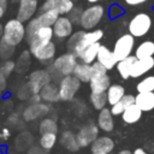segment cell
Returning a JSON list of instances; mask_svg holds the SVG:
<instances>
[{
  "label": "cell",
  "instance_id": "cell-1",
  "mask_svg": "<svg viewBox=\"0 0 154 154\" xmlns=\"http://www.w3.org/2000/svg\"><path fill=\"white\" fill-rule=\"evenodd\" d=\"M103 37V30L102 29H93V30H78L73 32L66 42V47L69 52H72L77 55L81 54V52L88 47L89 45H93L95 42H100Z\"/></svg>",
  "mask_w": 154,
  "mask_h": 154
},
{
  "label": "cell",
  "instance_id": "cell-2",
  "mask_svg": "<svg viewBox=\"0 0 154 154\" xmlns=\"http://www.w3.org/2000/svg\"><path fill=\"white\" fill-rule=\"evenodd\" d=\"M78 64V58L72 52H65L54 58V60L48 66V71L52 76V79H60L64 76L73 73L76 65Z\"/></svg>",
  "mask_w": 154,
  "mask_h": 154
},
{
  "label": "cell",
  "instance_id": "cell-3",
  "mask_svg": "<svg viewBox=\"0 0 154 154\" xmlns=\"http://www.w3.org/2000/svg\"><path fill=\"white\" fill-rule=\"evenodd\" d=\"M26 37L25 24L20 22L18 18H11L4 24V34L1 40L6 43L17 47L19 46Z\"/></svg>",
  "mask_w": 154,
  "mask_h": 154
},
{
  "label": "cell",
  "instance_id": "cell-4",
  "mask_svg": "<svg viewBox=\"0 0 154 154\" xmlns=\"http://www.w3.org/2000/svg\"><path fill=\"white\" fill-rule=\"evenodd\" d=\"M153 26V18L147 12H137L131 17L128 23V32L135 38L146 36Z\"/></svg>",
  "mask_w": 154,
  "mask_h": 154
},
{
  "label": "cell",
  "instance_id": "cell-5",
  "mask_svg": "<svg viewBox=\"0 0 154 154\" xmlns=\"http://www.w3.org/2000/svg\"><path fill=\"white\" fill-rule=\"evenodd\" d=\"M105 16V7L100 4H91L82 11L79 19V26L83 30H93L100 24Z\"/></svg>",
  "mask_w": 154,
  "mask_h": 154
},
{
  "label": "cell",
  "instance_id": "cell-6",
  "mask_svg": "<svg viewBox=\"0 0 154 154\" xmlns=\"http://www.w3.org/2000/svg\"><path fill=\"white\" fill-rule=\"evenodd\" d=\"M82 85V82L73 75L64 76L58 81V87H59V96L60 101H72L77 93L79 91Z\"/></svg>",
  "mask_w": 154,
  "mask_h": 154
},
{
  "label": "cell",
  "instance_id": "cell-7",
  "mask_svg": "<svg viewBox=\"0 0 154 154\" xmlns=\"http://www.w3.org/2000/svg\"><path fill=\"white\" fill-rule=\"evenodd\" d=\"M135 37L130 34V32H125V34H122L116 41H114V45H113V53L117 58V60H122V59H125L131 55V53L134 52L135 49Z\"/></svg>",
  "mask_w": 154,
  "mask_h": 154
},
{
  "label": "cell",
  "instance_id": "cell-8",
  "mask_svg": "<svg viewBox=\"0 0 154 154\" xmlns=\"http://www.w3.org/2000/svg\"><path fill=\"white\" fill-rule=\"evenodd\" d=\"M99 131H100V128L93 120H88L82 126H79L78 131L76 132V137H77V142L79 147L81 148L89 147L97 138Z\"/></svg>",
  "mask_w": 154,
  "mask_h": 154
},
{
  "label": "cell",
  "instance_id": "cell-9",
  "mask_svg": "<svg viewBox=\"0 0 154 154\" xmlns=\"http://www.w3.org/2000/svg\"><path fill=\"white\" fill-rule=\"evenodd\" d=\"M52 82V76L48 70L46 69H38L34 70L29 73L26 84L32 94H38L40 90L48 83Z\"/></svg>",
  "mask_w": 154,
  "mask_h": 154
},
{
  "label": "cell",
  "instance_id": "cell-10",
  "mask_svg": "<svg viewBox=\"0 0 154 154\" xmlns=\"http://www.w3.org/2000/svg\"><path fill=\"white\" fill-rule=\"evenodd\" d=\"M29 52L42 65H48L55 58V54H57V45L52 40L49 42H46V43L40 45L38 47H36V48H34L32 51H29Z\"/></svg>",
  "mask_w": 154,
  "mask_h": 154
},
{
  "label": "cell",
  "instance_id": "cell-11",
  "mask_svg": "<svg viewBox=\"0 0 154 154\" xmlns=\"http://www.w3.org/2000/svg\"><path fill=\"white\" fill-rule=\"evenodd\" d=\"M49 111H51L49 103H46L43 101L37 103H29L26 107L23 108L22 118L24 122H34L46 117L49 113Z\"/></svg>",
  "mask_w": 154,
  "mask_h": 154
},
{
  "label": "cell",
  "instance_id": "cell-12",
  "mask_svg": "<svg viewBox=\"0 0 154 154\" xmlns=\"http://www.w3.org/2000/svg\"><path fill=\"white\" fill-rule=\"evenodd\" d=\"M54 37L53 35V26H40L34 34L28 36L25 40L28 42L29 51H32L34 48L38 47L42 43L52 41Z\"/></svg>",
  "mask_w": 154,
  "mask_h": 154
},
{
  "label": "cell",
  "instance_id": "cell-13",
  "mask_svg": "<svg viewBox=\"0 0 154 154\" xmlns=\"http://www.w3.org/2000/svg\"><path fill=\"white\" fill-rule=\"evenodd\" d=\"M73 23L67 16H60L53 24V35L57 40L63 41L73 34Z\"/></svg>",
  "mask_w": 154,
  "mask_h": 154
},
{
  "label": "cell",
  "instance_id": "cell-14",
  "mask_svg": "<svg viewBox=\"0 0 154 154\" xmlns=\"http://www.w3.org/2000/svg\"><path fill=\"white\" fill-rule=\"evenodd\" d=\"M38 10V0H19L17 17L20 22L28 23L31 18L35 17Z\"/></svg>",
  "mask_w": 154,
  "mask_h": 154
},
{
  "label": "cell",
  "instance_id": "cell-15",
  "mask_svg": "<svg viewBox=\"0 0 154 154\" xmlns=\"http://www.w3.org/2000/svg\"><path fill=\"white\" fill-rule=\"evenodd\" d=\"M116 147L114 140L107 135L97 136V138L89 146L90 154H111Z\"/></svg>",
  "mask_w": 154,
  "mask_h": 154
},
{
  "label": "cell",
  "instance_id": "cell-16",
  "mask_svg": "<svg viewBox=\"0 0 154 154\" xmlns=\"http://www.w3.org/2000/svg\"><path fill=\"white\" fill-rule=\"evenodd\" d=\"M153 69H154V57L146 59H136V61L131 67V78L143 77Z\"/></svg>",
  "mask_w": 154,
  "mask_h": 154
},
{
  "label": "cell",
  "instance_id": "cell-17",
  "mask_svg": "<svg viewBox=\"0 0 154 154\" xmlns=\"http://www.w3.org/2000/svg\"><path fill=\"white\" fill-rule=\"evenodd\" d=\"M96 61H99L101 65H103L108 71H111L112 69H114L116 65H117V63H118V60H117L113 51L109 49L105 45H100L99 52H97V57H96Z\"/></svg>",
  "mask_w": 154,
  "mask_h": 154
},
{
  "label": "cell",
  "instance_id": "cell-18",
  "mask_svg": "<svg viewBox=\"0 0 154 154\" xmlns=\"http://www.w3.org/2000/svg\"><path fill=\"white\" fill-rule=\"evenodd\" d=\"M96 124L103 132H112L114 130V116L111 112V108H102L97 113Z\"/></svg>",
  "mask_w": 154,
  "mask_h": 154
},
{
  "label": "cell",
  "instance_id": "cell-19",
  "mask_svg": "<svg viewBox=\"0 0 154 154\" xmlns=\"http://www.w3.org/2000/svg\"><path fill=\"white\" fill-rule=\"evenodd\" d=\"M58 142L60 143V146L64 149H66L67 152H71V153H76V152H78L81 149V147H79V144L77 142L76 134L72 130H64V131H61Z\"/></svg>",
  "mask_w": 154,
  "mask_h": 154
},
{
  "label": "cell",
  "instance_id": "cell-20",
  "mask_svg": "<svg viewBox=\"0 0 154 154\" xmlns=\"http://www.w3.org/2000/svg\"><path fill=\"white\" fill-rule=\"evenodd\" d=\"M40 96L41 100L46 103H55L58 101H60V96H59V87L57 83H48L46 84L41 90H40Z\"/></svg>",
  "mask_w": 154,
  "mask_h": 154
},
{
  "label": "cell",
  "instance_id": "cell-21",
  "mask_svg": "<svg viewBox=\"0 0 154 154\" xmlns=\"http://www.w3.org/2000/svg\"><path fill=\"white\" fill-rule=\"evenodd\" d=\"M135 103L143 112L154 111V91L137 93V95H135Z\"/></svg>",
  "mask_w": 154,
  "mask_h": 154
},
{
  "label": "cell",
  "instance_id": "cell-22",
  "mask_svg": "<svg viewBox=\"0 0 154 154\" xmlns=\"http://www.w3.org/2000/svg\"><path fill=\"white\" fill-rule=\"evenodd\" d=\"M142 114H143V111L136 103H132L124 109L120 117H122L123 123L131 125V124H136L142 118Z\"/></svg>",
  "mask_w": 154,
  "mask_h": 154
},
{
  "label": "cell",
  "instance_id": "cell-23",
  "mask_svg": "<svg viewBox=\"0 0 154 154\" xmlns=\"http://www.w3.org/2000/svg\"><path fill=\"white\" fill-rule=\"evenodd\" d=\"M111 84H112L111 83V77L108 76V73L99 75V76H93L90 82H89L90 90L91 91H96V93L106 91Z\"/></svg>",
  "mask_w": 154,
  "mask_h": 154
},
{
  "label": "cell",
  "instance_id": "cell-24",
  "mask_svg": "<svg viewBox=\"0 0 154 154\" xmlns=\"http://www.w3.org/2000/svg\"><path fill=\"white\" fill-rule=\"evenodd\" d=\"M136 59L137 58L135 55H130V57L122 59L117 63L116 69H117V72L120 76V78H123V79L131 78V67H132L134 63L136 61Z\"/></svg>",
  "mask_w": 154,
  "mask_h": 154
},
{
  "label": "cell",
  "instance_id": "cell-25",
  "mask_svg": "<svg viewBox=\"0 0 154 154\" xmlns=\"http://www.w3.org/2000/svg\"><path fill=\"white\" fill-rule=\"evenodd\" d=\"M125 88L124 85L119 84V83H112L108 89L106 90V95H107V102L109 106H113L114 103L119 102L122 100V97L125 95Z\"/></svg>",
  "mask_w": 154,
  "mask_h": 154
},
{
  "label": "cell",
  "instance_id": "cell-26",
  "mask_svg": "<svg viewBox=\"0 0 154 154\" xmlns=\"http://www.w3.org/2000/svg\"><path fill=\"white\" fill-rule=\"evenodd\" d=\"M135 57L137 59H146V58H150L154 57V41L153 40H144L142 42H140L134 52Z\"/></svg>",
  "mask_w": 154,
  "mask_h": 154
},
{
  "label": "cell",
  "instance_id": "cell-27",
  "mask_svg": "<svg viewBox=\"0 0 154 154\" xmlns=\"http://www.w3.org/2000/svg\"><path fill=\"white\" fill-rule=\"evenodd\" d=\"M100 42H95L93 45H89L88 47H85L81 54L78 55V59L82 63L85 64H93L94 61H96V57H97V52H99V47H100Z\"/></svg>",
  "mask_w": 154,
  "mask_h": 154
},
{
  "label": "cell",
  "instance_id": "cell-28",
  "mask_svg": "<svg viewBox=\"0 0 154 154\" xmlns=\"http://www.w3.org/2000/svg\"><path fill=\"white\" fill-rule=\"evenodd\" d=\"M35 17H36V19L38 20V23L42 26H53V24L57 22V19L60 17V14H59L57 8H53V10L40 12Z\"/></svg>",
  "mask_w": 154,
  "mask_h": 154
},
{
  "label": "cell",
  "instance_id": "cell-29",
  "mask_svg": "<svg viewBox=\"0 0 154 154\" xmlns=\"http://www.w3.org/2000/svg\"><path fill=\"white\" fill-rule=\"evenodd\" d=\"M73 76H76L82 83H89L91 79V64L78 63L73 70Z\"/></svg>",
  "mask_w": 154,
  "mask_h": 154
},
{
  "label": "cell",
  "instance_id": "cell-30",
  "mask_svg": "<svg viewBox=\"0 0 154 154\" xmlns=\"http://www.w3.org/2000/svg\"><path fill=\"white\" fill-rule=\"evenodd\" d=\"M58 135L55 132H45V134H41L40 135V138H38V144L46 149L47 152H51L55 144L58 143Z\"/></svg>",
  "mask_w": 154,
  "mask_h": 154
},
{
  "label": "cell",
  "instance_id": "cell-31",
  "mask_svg": "<svg viewBox=\"0 0 154 154\" xmlns=\"http://www.w3.org/2000/svg\"><path fill=\"white\" fill-rule=\"evenodd\" d=\"M89 102H90V105L93 106L94 109H96V111H101L102 108L106 107V105H108L106 91H103V93L90 91V95H89Z\"/></svg>",
  "mask_w": 154,
  "mask_h": 154
},
{
  "label": "cell",
  "instance_id": "cell-32",
  "mask_svg": "<svg viewBox=\"0 0 154 154\" xmlns=\"http://www.w3.org/2000/svg\"><path fill=\"white\" fill-rule=\"evenodd\" d=\"M58 130H59V126H58V123H57L55 119H53L51 117L41 118V120L38 123V132H40V135L45 134V132H55V134H58Z\"/></svg>",
  "mask_w": 154,
  "mask_h": 154
},
{
  "label": "cell",
  "instance_id": "cell-33",
  "mask_svg": "<svg viewBox=\"0 0 154 154\" xmlns=\"http://www.w3.org/2000/svg\"><path fill=\"white\" fill-rule=\"evenodd\" d=\"M136 91H154V75H147L142 79H140V82L136 83Z\"/></svg>",
  "mask_w": 154,
  "mask_h": 154
},
{
  "label": "cell",
  "instance_id": "cell-34",
  "mask_svg": "<svg viewBox=\"0 0 154 154\" xmlns=\"http://www.w3.org/2000/svg\"><path fill=\"white\" fill-rule=\"evenodd\" d=\"M30 55L31 53L29 51H23L20 55L18 57L16 61V69L19 73H23V71H26L29 65H30Z\"/></svg>",
  "mask_w": 154,
  "mask_h": 154
},
{
  "label": "cell",
  "instance_id": "cell-35",
  "mask_svg": "<svg viewBox=\"0 0 154 154\" xmlns=\"http://www.w3.org/2000/svg\"><path fill=\"white\" fill-rule=\"evenodd\" d=\"M75 7L73 0H55V8L60 16H67Z\"/></svg>",
  "mask_w": 154,
  "mask_h": 154
},
{
  "label": "cell",
  "instance_id": "cell-36",
  "mask_svg": "<svg viewBox=\"0 0 154 154\" xmlns=\"http://www.w3.org/2000/svg\"><path fill=\"white\" fill-rule=\"evenodd\" d=\"M14 52H16V47L6 43L5 41H2L0 38V58L2 60L11 59V57L14 54Z\"/></svg>",
  "mask_w": 154,
  "mask_h": 154
},
{
  "label": "cell",
  "instance_id": "cell-37",
  "mask_svg": "<svg viewBox=\"0 0 154 154\" xmlns=\"http://www.w3.org/2000/svg\"><path fill=\"white\" fill-rule=\"evenodd\" d=\"M14 70H16V61L12 60V59L4 60V63L0 65V71H1L6 77H8Z\"/></svg>",
  "mask_w": 154,
  "mask_h": 154
},
{
  "label": "cell",
  "instance_id": "cell-38",
  "mask_svg": "<svg viewBox=\"0 0 154 154\" xmlns=\"http://www.w3.org/2000/svg\"><path fill=\"white\" fill-rule=\"evenodd\" d=\"M31 95H32V93L30 91V89H29L26 82L23 83V84L17 89V97H18L19 100H22V101L29 100V97H30Z\"/></svg>",
  "mask_w": 154,
  "mask_h": 154
},
{
  "label": "cell",
  "instance_id": "cell-39",
  "mask_svg": "<svg viewBox=\"0 0 154 154\" xmlns=\"http://www.w3.org/2000/svg\"><path fill=\"white\" fill-rule=\"evenodd\" d=\"M107 71L108 70L103 65H101L99 61H94L91 64V77L99 76V75H105V73H107Z\"/></svg>",
  "mask_w": 154,
  "mask_h": 154
},
{
  "label": "cell",
  "instance_id": "cell-40",
  "mask_svg": "<svg viewBox=\"0 0 154 154\" xmlns=\"http://www.w3.org/2000/svg\"><path fill=\"white\" fill-rule=\"evenodd\" d=\"M82 8L81 7H73L72 10H71V12L67 14V17L72 20V23L73 24H79V19H81V16H82Z\"/></svg>",
  "mask_w": 154,
  "mask_h": 154
},
{
  "label": "cell",
  "instance_id": "cell-41",
  "mask_svg": "<svg viewBox=\"0 0 154 154\" xmlns=\"http://www.w3.org/2000/svg\"><path fill=\"white\" fill-rule=\"evenodd\" d=\"M125 5L131 7L146 6V5H154V0H123Z\"/></svg>",
  "mask_w": 154,
  "mask_h": 154
},
{
  "label": "cell",
  "instance_id": "cell-42",
  "mask_svg": "<svg viewBox=\"0 0 154 154\" xmlns=\"http://www.w3.org/2000/svg\"><path fill=\"white\" fill-rule=\"evenodd\" d=\"M122 14H124V10L119 5H117V4L112 5L109 7V10H108V17L112 18V19H114L117 17H120Z\"/></svg>",
  "mask_w": 154,
  "mask_h": 154
},
{
  "label": "cell",
  "instance_id": "cell-43",
  "mask_svg": "<svg viewBox=\"0 0 154 154\" xmlns=\"http://www.w3.org/2000/svg\"><path fill=\"white\" fill-rule=\"evenodd\" d=\"M125 108H126V107L123 105V102L119 101V102L114 103L113 106H111V112H112L113 116H122V113L124 112Z\"/></svg>",
  "mask_w": 154,
  "mask_h": 154
},
{
  "label": "cell",
  "instance_id": "cell-44",
  "mask_svg": "<svg viewBox=\"0 0 154 154\" xmlns=\"http://www.w3.org/2000/svg\"><path fill=\"white\" fill-rule=\"evenodd\" d=\"M26 154H48V152L46 149H43L40 144H32L26 150Z\"/></svg>",
  "mask_w": 154,
  "mask_h": 154
},
{
  "label": "cell",
  "instance_id": "cell-45",
  "mask_svg": "<svg viewBox=\"0 0 154 154\" xmlns=\"http://www.w3.org/2000/svg\"><path fill=\"white\" fill-rule=\"evenodd\" d=\"M23 119V118H22ZM20 118H19V113H12L10 117H8V124L10 125H12V126H14V128H17L18 126V123H22V122H24V120H22Z\"/></svg>",
  "mask_w": 154,
  "mask_h": 154
},
{
  "label": "cell",
  "instance_id": "cell-46",
  "mask_svg": "<svg viewBox=\"0 0 154 154\" xmlns=\"http://www.w3.org/2000/svg\"><path fill=\"white\" fill-rule=\"evenodd\" d=\"M53 8H55V0H45L40 6V12L53 10Z\"/></svg>",
  "mask_w": 154,
  "mask_h": 154
},
{
  "label": "cell",
  "instance_id": "cell-47",
  "mask_svg": "<svg viewBox=\"0 0 154 154\" xmlns=\"http://www.w3.org/2000/svg\"><path fill=\"white\" fill-rule=\"evenodd\" d=\"M120 101L123 102V105H124L125 107H128V106L135 103V95H132V94H125V95L122 97Z\"/></svg>",
  "mask_w": 154,
  "mask_h": 154
},
{
  "label": "cell",
  "instance_id": "cell-48",
  "mask_svg": "<svg viewBox=\"0 0 154 154\" xmlns=\"http://www.w3.org/2000/svg\"><path fill=\"white\" fill-rule=\"evenodd\" d=\"M11 137V130L8 128H2L0 131V138L4 141H7Z\"/></svg>",
  "mask_w": 154,
  "mask_h": 154
},
{
  "label": "cell",
  "instance_id": "cell-49",
  "mask_svg": "<svg viewBox=\"0 0 154 154\" xmlns=\"http://www.w3.org/2000/svg\"><path fill=\"white\" fill-rule=\"evenodd\" d=\"M6 79H7V77L0 71V93L4 91L6 88Z\"/></svg>",
  "mask_w": 154,
  "mask_h": 154
},
{
  "label": "cell",
  "instance_id": "cell-50",
  "mask_svg": "<svg viewBox=\"0 0 154 154\" xmlns=\"http://www.w3.org/2000/svg\"><path fill=\"white\" fill-rule=\"evenodd\" d=\"M29 103H37V102H41L42 100H41V96H40V94H32L30 97H29Z\"/></svg>",
  "mask_w": 154,
  "mask_h": 154
},
{
  "label": "cell",
  "instance_id": "cell-51",
  "mask_svg": "<svg viewBox=\"0 0 154 154\" xmlns=\"http://www.w3.org/2000/svg\"><path fill=\"white\" fill-rule=\"evenodd\" d=\"M132 154H148V153L146 152V149H144V148L138 147V148H135V149L132 150Z\"/></svg>",
  "mask_w": 154,
  "mask_h": 154
},
{
  "label": "cell",
  "instance_id": "cell-52",
  "mask_svg": "<svg viewBox=\"0 0 154 154\" xmlns=\"http://www.w3.org/2000/svg\"><path fill=\"white\" fill-rule=\"evenodd\" d=\"M8 2H10V0H0V6L6 10L7 6H8Z\"/></svg>",
  "mask_w": 154,
  "mask_h": 154
},
{
  "label": "cell",
  "instance_id": "cell-53",
  "mask_svg": "<svg viewBox=\"0 0 154 154\" xmlns=\"http://www.w3.org/2000/svg\"><path fill=\"white\" fill-rule=\"evenodd\" d=\"M118 154H132V152L130 149H122L118 152Z\"/></svg>",
  "mask_w": 154,
  "mask_h": 154
},
{
  "label": "cell",
  "instance_id": "cell-54",
  "mask_svg": "<svg viewBox=\"0 0 154 154\" xmlns=\"http://www.w3.org/2000/svg\"><path fill=\"white\" fill-rule=\"evenodd\" d=\"M5 12H6V10H5L4 7H1V6H0V19H1L2 17H4V14H5Z\"/></svg>",
  "mask_w": 154,
  "mask_h": 154
},
{
  "label": "cell",
  "instance_id": "cell-55",
  "mask_svg": "<svg viewBox=\"0 0 154 154\" xmlns=\"http://www.w3.org/2000/svg\"><path fill=\"white\" fill-rule=\"evenodd\" d=\"M2 34H4V24L0 22V38L2 37Z\"/></svg>",
  "mask_w": 154,
  "mask_h": 154
},
{
  "label": "cell",
  "instance_id": "cell-56",
  "mask_svg": "<svg viewBox=\"0 0 154 154\" xmlns=\"http://www.w3.org/2000/svg\"><path fill=\"white\" fill-rule=\"evenodd\" d=\"M89 4H99L101 0H87Z\"/></svg>",
  "mask_w": 154,
  "mask_h": 154
},
{
  "label": "cell",
  "instance_id": "cell-57",
  "mask_svg": "<svg viewBox=\"0 0 154 154\" xmlns=\"http://www.w3.org/2000/svg\"><path fill=\"white\" fill-rule=\"evenodd\" d=\"M10 1H11V2H13V4H14V2H18V1H19V0H10Z\"/></svg>",
  "mask_w": 154,
  "mask_h": 154
},
{
  "label": "cell",
  "instance_id": "cell-58",
  "mask_svg": "<svg viewBox=\"0 0 154 154\" xmlns=\"http://www.w3.org/2000/svg\"><path fill=\"white\" fill-rule=\"evenodd\" d=\"M73 1H77V0H73Z\"/></svg>",
  "mask_w": 154,
  "mask_h": 154
},
{
  "label": "cell",
  "instance_id": "cell-59",
  "mask_svg": "<svg viewBox=\"0 0 154 154\" xmlns=\"http://www.w3.org/2000/svg\"><path fill=\"white\" fill-rule=\"evenodd\" d=\"M111 154H114V153H111Z\"/></svg>",
  "mask_w": 154,
  "mask_h": 154
}]
</instances>
